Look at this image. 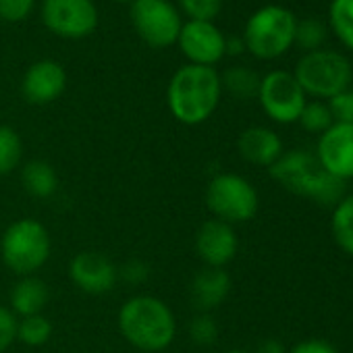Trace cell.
<instances>
[{"label": "cell", "instance_id": "cell-20", "mask_svg": "<svg viewBox=\"0 0 353 353\" xmlns=\"http://www.w3.org/2000/svg\"><path fill=\"white\" fill-rule=\"evenodd\" d=\"M260 81H262V77H260L254 69L243 67V65L229 67V69L221 75L223 92L231 94V96L237 98V100H252V98H258Z\"/></svg>", "mask_w": 353, "mask_h": 353}, {"label": "cell", "instance_id": "cell-14", "mask_svg": "<svg viewBox=\"0 0 353 353\" xmlns=\"http://www.w3.org/2000/svg\"><path fill=\"white\" fill-rule=\"evenodd\" d=\"M239 239L233 225L210 219L196 233V252L204 266L225 268L237 256Z\"/></svg>", "mask_w": 353, "mask_h": 353}, {"label": "cell", "instance_id": "cell-29", "mask_svg": "<svg viewBox=\"0 0 353 353\" xmlns=\"http://www.w3.org/2000/svg\"><path fill=\"white\" fill-rule=\"evenodd\" d=\"M36 0H0V19L9 23H19L32 15Z\"/></svg>", "mask_w": 353, "mask_h": 353}, {"label": "cell", "instance_id": "cell-7", "mask_svg": "<svg viewBox=\"0 0 353 353\" xmlns=\"http://www.w3.org/2000/svg\"><path fill=\"white\" fill-rule=\"evenodd\" d=\"M206 206L216 221L239 225L256 216L260 198L245 176L235 172H219L206 188Z\"/></svg>", "mask_w": 353, "mask_h": 353}, {"label": "cell", "instance_id": "cell-8", "mask_svg": "<svg viewBox=\"0 0 353 353\" xmlns=\"http://www.w3.org/2000/svg\"><path fill=\"white\" fill-rule=\"evenodd\" d=\"M129 19L135 34L150 48H168L176 44L183 28L181 11L168 0H133L129 5Z\"/></svg>", "mask_w": 353, "mask_h": 353}, {"label": "cell", "instance_id": "cell-23", "mask_svg": "<svg viewBox=\"0 0 353 353\" xmlns=\"http://www.w3.org/2000/svg\"><path fill=\"white\" fill-rule=\"evenodd\" d=\"M21 158H23L21 135L9 125H0V176L15 172L21 164Z\"/></svg>", "mask_w": 353, "mask_h": 353}, {"label": "cell", "instance_id": "cell-32", "mask_svg": "<svg viewBox=\"0 0 353 353\" xmlns=\"http://www.w3.org/2000/svg\"><path fill=\"white\" fill-rule=\"evenodd\" d=\"M150 276V268L145 262L141 260H129L125 262L121 268H119V279L131 283V285H137V283H143L145 279Z\"/></svg>", "mask_w": 353, "mask_h": 353}, {"label": "cell", "instance_id": "cell-35", "mask_svg": "<svg viewBox=\"0 0 353 353\" xmlns=\"http://www.w3.org/2000/svg\"><path fill=\"white\" fill-rule=\"evenodd\" d=\"M245 50V44H243V38H227V44H225V54H241Z\"/></svg>", "mask_w": 353, "mask_h": 353}, {"label": "cell", "instance_id": "cell-18", "mask_svg": "<svg viewBox=\"0 0 353 353\" xmlns=\"http://www.w3.org/2000/svg\"><path fill=\"white\" fill-rule=\"evenodd\" d=\"M48 299H50V289L48 285L36 276V274H30V276H19V281L13 285L11 289V312L17 316V318H26V316H36V314H42L44 307L48 305Z\"/></svg>", "mask_w": 353, "mask_h": 353}, {"label": "cell", "instance_id": "cell-5", "mask_svg": "<svg viewBox=\"0 0 353 353\" xmlns=\"http://www.w3.org/2000/svg\"><path fill=\"white\" fill-rule=\"evenodd\" d=\"M293 75L305 96L320 102L336 98L353 83V67L349 59L330 48L305 52L297 61Z\"/></svg>", "mask_w": 353, "mask_h": 353}, {"label": "cell", "instance_id": "cell-27", "mask_svg": "<svg viewBox=\"0 0 353 353\" xmlns=\"http://www.w3.org/2000/svg\"><path fill=\"white\" fill-rule=\"evenodd\" d=\"M190 336L196 345L208 347L219 339V324L210 312H198L190 324Z\"/></svg>", "mask_w": 353, "mask_h": 353}, {"label": "cell", "instance_id": "cell-11", "mask_svg": "<svg viewBox=\"0 0 353 353\" xmlns=\"http://www.w3.org/2000/svg\"><path fill=\"white\" fill-rule=\"evenodd\" d=\"M225 44L227 36L214 26V21H185L176 38V46L190 65L200 67H214L223 61L227 57Z\"/></svg>", "mask_w": 353, "mask_h": 353}, {"label": "cell", "instance_id": "cell-31", "mask_svg": "<svg viewBox=\"0 0 353 353\" xmlns=\"http://www.w3.org/2000/svg\"><path fill=\"white\" fill-rule=\"evenodd\" d=\"M334 123H353V88L328 100Z\"/></svg>", "mask_w": 353, "mask_h": 353}, {"label": "cell", "instance_id": "cell-30", "mask_svg": "<svg viewBox=\"0 0 353 353\" xmlns=\"http://www.w3.org/2000/svg\"><path fill=\"white\" fill-rule=\"evenodd\" d=\"M17 324L19 318L11 312V307L0 305V353H5L17 341Z\"/></svg>", "mask_w": 353, "mask_h": 353}, {"label": "cell", "instance_id": "cell-12", "mask_svg": "<svg viewBox=\"0 0 353 353\" xmlns=\"http://www.w3.org/2000/svg\"><path fill=\"white\" fill-rule=\"evenodd\" d=\"M314 154L336 179L345 183L353 179V123H334L326 129Z\"/></svg>", "mask_w": 353, "mask_h": 353}, {"label": "cell", "instance_id": "cell-6", "mask_svg": "<svg viewBox=\"0 0 353 353\" xmlns=\"http://www.w3.org/2000/svg\"><path fill=\"white\" fill-rule=\"evenodd\" d=\"M295 26L297 19L287 7L281 5L260 7L245 23L241 36L245 50L260 61L279 59L293 46Z\"/></svg>", "mask_w": 353, "mask_h": 353}, {"label": "cell", "instance_id": "cell-25", "mask_svg": "<svg viewBox=\"0 0 353 353\" xmlns=\"http://www.w3.org/2000/svg\"><path fill=\"white\" fill-rule=\"evenodd\" d=\"M52 336V322L44 314L19 318L17 324V339L28 347H42Z\"/></svg>", "mask_w": 353, "mask_h": 353}, {"label": "cell", "instance_id": "cell-21", "mask_svg": "<svg viewBox=\"0 0 353 353\" xmlns=\"http://www.w3.org/2000/svg\"><path fill=\"white\" fill-rule=\"evenodd\" d=\"M330 231L336 245L353 258V194L345 196L334 208L330 219Z\"/></svg>", "mask_w": 353, "mask_h": 353}, {"label": "cell", "instance_id": "cell-24", "mask_svg": "<svg viewBox=\"0 0 353 353\" xmlns=\"http://www.w3.org/2000/svg\"><path fill=\"white\" fill-rule=\"evenodd\" d=\"M326 40H328V28L324 21H320L316 17L297 21L293 44L297 48H301L303 52H314V50L324 48Z\"/></svg>", "mask_w": 353, "mask_h": 353}, {"label": "cell", "instance_id": "cell-19", "mask_svg": "<svg viewBox=\"0 0 353 353\" xmlns=\"http://www.w3.org/2000/svg\"><path fill=\"white\" fill-rule=\"evenodd\" d=\"M21 185L28 196L36 200H48L59 190V174L46 160H30L21 168Z\"/></svg>", "mask_w": 353, "mask_h": 353}, {"label": "cell", "instance_id": "cell-16", "mask_svg": "<svg viewBox=\"0 0 353 353\" xmlns=\"http://www.w3.org/2000/svg\"><path fill=\"white\" fill-rule=\"evenodd\" d=\"M231 293V276L225 268L204 266L190 285V299L198 312H212L225 303Z\"/></svg>", "mask_w": 353, "mask_h": 353}, {"label": "cell", "instance_id": "cell-13", "mask_svg": "<svg viewBox=\"0 0 353 353\" xmlns=\"http://www.w3.org/2000/svg\"><path fill=\"white\" fill-rule=\"evenodd\" d=\"M73 285L88 295L110 293L119 281V266L100 252H79L69 264Z\"/></svg>", "mask_w": 353, "mask_h": 353}, {"label": "cell", "instance_id": "cell-22", "mask_svg": "<svg viewBox=\"0 0 353 353\" xmlns=\"http://www.w3.org/2000/svg\"><path fill=\"white\" fill-rule=\"evenodd\" d=\"M328 26L339 42L353 52V0H332L328 9Z\"/></svg>", "mask_w": 353, "mask_h": 353}, {"label": "cell", "instance_id": "cell-9", "mask_svg": "<svg viewBox=\"0 0 353 353\" xmlns=\"http://www.w3.org/2000/svg\"><path fill=\"white\" fill-rule=\"evenodd\" d=\"M258 100L266 117L281 125L297 123L303 106L307 104V96L295 75L283 69H274L262 77Z\"/></svg>", "mask_w": 353, "mask_h": 353}, {"label": "cell", "instance_id": "cell-34", "mask_svg": "<svg viewBox=\"0 0 353 353\" xmlns=\"http://www.w3.org/2000/svg\"><path fill=\"white\" fill-rule=\"evenodd\" d=\"M289 349L281 343V341H276V339H266V341H262L260 345H258V349H256V353H287Z\"/></svg>", "mask_w": 353, "mask_h": 353}, {"label": "cell", "instance_id": "cell-36", "mask_svg": "<svg viewBox=\"0 0 353 353\" xmlns=\"http://www.w3.org/2000/svg\"><path fill=\"white\" fill-rule=\"evenodd\" d=\"M225 353H250V351H243V349H231V351H225Z\"/></svg>", "mask_w": 353, "mask_h": 353}, {"label": "cell", "instance_id": "cell-1", "mask_svg": "<svg viewBox=\"0 0 353 353\" xmlns=\"http://www.w3.org/2000/svg\"><path fill=\"white\" fill-rule=\"evenodd\" d=\"M268 174L289 194L312 200L322 208H334L347 196L345 181L332 176L320 164L316 154L305 148L283 152L268 168Z\"/></svg>", "mask_w": 353, "mask_h": 353}, {"label": "cell", "instance_id": "cell-33", "mask_svg": "<svg viewBox=\"0 0 353 353\" xmlns=\"http://www.w3.org/2000/svg\"><path fill=\"white\" fill-rule=\"evenodd\" d=\"M287 353H339L334 345H330L328 341L322 339H307L297 343L293 349H289Z\"/></svg>", "mask_w": 353, "mask_h": 353}, {"label": "cell", "instance_id": "cell-4", "mask_svg": "<svg viewBox=\"0 0 353 353\" xmlns=\"http://www.w3.org/2000/svg\"><path fill=\"white\" fill-rule=\"evenodd\" d=\"M52 254V237L36 219H19L0 237V258L17 276L36 274Z\"/></svg>", "mask_w": 353, "mask_h": 353}, {"label": "cell", "instance_id": "cell-17", "mask_svg": "<svg viewBox=\"0 0 353 353\" xmlns=\"http://www.w3.org/2000/svg\"><path fill=\"white\" fill-rule=\"evenodd\" d=\"M237 150L245 162L264 166V168H270L285 152L279 133L268 127H258V125L248 127L245 131L239 133Z\"/></svg>", "mask_w": 353, "mask_h": 353}, {"label": "cell", "instance_id": "cell-28", "mask_svg": "<svg viewBox=\"0 0 353 353\" xmlns=\"http://www.w3.org/2000/svg\"><path fill=\"white\" fill-rule=\"evenodd\" d=\"M179 11L190 21H214L223 11V0H179Z\"/></svg>", "mask_w": 353, "mask_h": 353}, {"label": "cell", "instance_id": "cell-37", "mask_svg": "<svg viewBox=\"0 0 353 353\" xmlns=\"http://www.w3.org/2000/svg\"><path fill=\"white\" fill-rule=\"evenodd\" d=\"M112 3H127V5H131L133 0H112Z\"/></svg>", "mask_w": 353, "mask_h": 353}, {"label": "cell", "instance_id": "cell-26", "mask_svg": "<svg viewBox=\"0 0 353 353\" xmlns=\"http://www.w3.org/2000/svg\"><path fill=\"white\" fill-rule=\"evenodd\" d=\"M297 123L303 127V131L307 133H316V135H322L326 129H330L334 125V119H332V112H330V106L328 102H320V100H312L303 106Z\"/></svg>", "mask_w": 353, "mask_h": 353}, {"label": "cell", "instance_id": "cell-10", "mask_svg": "<svg viewBox=\"0 0 353 353\" xmlns=\"http://www.w3.org/2000/svg\"><path fill=\"white\" fill-rule=\"evenodd\" d=\"M42 23L65 40H81L96 32L98 9L94 0H42Z\"/></svg>", "mask_w": 353, "mask_h": 353}, {"label": "cell", "instance_id": "cell-15", "mask_svg": "<svg viewBox=\"0 0 353 353\" xmlns=\"http://www.w3.org/2000/svg\"><path fill=\"white\" fill-rule=\"evenodd\" d=\"M67 88V71L52 59H42L34 63L21 81L23 98L34 106H46L63 96Z\"/></svg>", "mask_w": 353, "mask_h": 353}, {"label": "cell", "instance_id": "cell-2", "mask_svg": "<svg viewBox=\"0 0 353 353\" xmlns=\"http://www.w3.org/2000/svg\"><path fill=\"white\" fill-rule=\"evenodd\" d=\"M223 85L214 67L183 65L174 71L166 88L170 114L181 125L196 127L206 123L221 104Z\"/></svg>", "mask_w": 353, "mask_h": 353}, {"label": "cell", "instance_id": "cell-3", "mask_svg": "<svg viewBox=\"0 0 353 353\" xmlns=\"http://www.w3.org/2000/svg\"><path fill=\"white\" fill-rule=\"evenodd\" d=\"M117 324L125 341L145 353L164 351L176 336V318L156 295L129 297L119 310Z\"/></svg>", "mask_w": 353, "mask_h": 353}]
</instances>
